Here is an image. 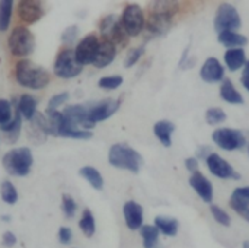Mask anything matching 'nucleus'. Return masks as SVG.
<instances>
[{"label": "nucleus", "instance_id": "obj_4", "mask_svg": "<svg viewBox=\"0 0 249 248\" xmlns=\"http://www.w3.org/2000/svg\"><path fill=\"white\" fill-rule=\"evenodd\" d=\"M34 164V158L29 148H16L10 149L3 156L4 170L15 177H25L29 174L31 167Z\"/></svg>", "mask_w": 249, "mask_h": 248}, {"label": "nucleus", "instance_id": "obj_45", "mask_svg": "<svg viewBox=\"0 0 249 248\" xmlns=\"http://www.w3.org/2000/svg\"><path fill=\"white\" fill-rule=\"evenodd\" d=\"M241 82H242L244 88H245V89H247V91L249 92V79L248 77H242V79H241Z\"/></svg>", "mask_w": 249, "mask_h": 248}, {"label": "nucleus", "instance_id": "obj_38", "mask_svg": "<svg viewBox=\"0 0 249 248\" xmlns=\"http://www.w3.org/2000/svg\"><path fill=\"white\" fill-rule=\"evenodd\" d=\"M67 99H69V94H67V92L57 94V95H54V96L48 101L47 110H50V111H57V108H58L60 105H63Z\"/></svg>", "mask_w": 249, "mask_h": 248}, {"label": "nucleus", "instance_id": "obj_47", "mask_svg": "<svg viewBox=\"0 0 249 248\" xmlns=\"http://www.w3.org/2000/svg\"><path fill=\"white\" fill-rule=\"evenodd\" d=\"M248 153H249V145H248Z\"/></svg>", "mask_w": 249, "mask_h": 248}, {"label": "nucleus", "instance_id": "obj_8", "mask_svg": "<svg viewBox=\"0 0 249 248\" xmlns=\"http://www.w3.org/2000/svg\"><path fill=\"white\" fill-rule=\"evenodd\" d=\"M242 25L241 15L238 9L231 3H223L219 6L216 16H214V29L220 34L225 31H235L239 29Z\"/></svg>", "mask_w": 249, "mask_h": 248}, {"label": "nucleus", "instance_id": "obj_33", "mask_svg": "<svg viewBox=\"0 0 249 248\" xmlns=\"http://www.w3.org/2000/svg\"><path fill=\"white\" fill-rule=\"evenodd\" d=\"M61 209H63V213L67 219H71L74 218L76 215V210H77V205L74 202V199L70 196V194H63L61 197Z\"/></svg>", "mask_w": 249, "mask_h": 248}, {"label": "nucleus", "instance_id": "obj_36", "mask_svg": "<svg viewBox=\"0 0 249 248\" xmlns=\"http://www.w3.org/2000/svg\"><path fill=\"white\" fill-rule=\"evenodd\" d=\"M98 85L102 89H117L118 86L123 85V77L118 76V75H115V76H105V77L99 79Z\"/></svg>", "mask_w": 249, "mask_h": 248}, {"label": "nucleus", "instance_id": "obj_24", "mask_svg": "<svg viewBox=\"0 0 249 248\" xmlns=\"http://www.w3.org/2000/svg\"><path fill=\"white\" fill-rule=\"evenodd\" d=\"M220 96L229 104H244V96L238 92L231 79H223L220 86Z\"/></svg>", "mask_w": 249, "mask_h": 248}, {"label": "nucleus", "instance_id": "obj_1", "mask_svg": "<svg viewBox=\"0 0 249 248\" xmlns=\"http://www.w3.org/2000/svg\"><path fill=\"white\" fill-rule=\"evenodd\" d=\"M178 12V4L174 1H155L150 9L146 29L153 37L165 35L172 26V18Z\"/></svg>", "mask_w": 249, "mask_h": 248}, {"label": "nucleus", "instance_id": "obj_39", "mask_svg": "<svg viewBox=\"0 0 249 248\" xmlns=\"http://www.w3.org/2000/svg\"><path fill=\"white\" fill-rule=\"evenodd\" d=\"M77 32H79V28L76 25H71L69 28H66L61 34V41L66 42V44H70L73 42L76 38H77Z\"/></svg>", "mask_w": 249, "mask_h": 248}, {"label": "nucleus", "instance_id": "obj_18", "mask_svg": "<svg viewBox=\"0 0 249 248\" xmlns=\"http://www.w3.org/2000/svg\"><path fill=\"white\" fill-rule=\"evenodd\" d=\"M115 54H117V47L112 42L102 39L99 42V48H98V54H96V58L93 61V66L98 69L107 67L108 64H111L114 61Z\"/></svg>", "mask_w": 249, "mask_h": 248}, {"label": "nucleus", "instance_id": "obj_31", "mask_svg": "<svg viewBox=\"0 0 249 248\" xmlns=\"http://www.w3.org/2000/svg\"><path fill=\"white\" fill-rule=\"evenodd\" d=\"M1 200L7 205H15L18 202V190L10 181H3L0 187Z\"/></svg>", "mask_w": 249, "mask_h": 248}, {"label": "nucleus", "instance_id": "obj_41", "mask_svg": "<svg viewBox=\"0 0 249 248\" xmlns=\"http://www.w3.org/2000/svg\"><path fill=\"white\" fill-rule=\"evenodd\" d=\"M16 243H18V238H16V235H15L13 232L6 231V232L3 234V237H1V244H3L4 247L12 248L13 246H16Z\"/></svg>", "mask_w": 249, "mask_h": 248}, {"label": "nucleus", "instance_id": "obj_11", "mask_svg": "<svg viewBox=\"0 0 249 248\" xmlns=\"http://www.w3.org/2000/svg\"><path fill=\"white\" fill-rule=\"evenodd\" d=\"M99 38L95 34H89L85 38L80 39V42L77 44L74 54L77 61L83 66V64H93L96 54H98V48H99Z\"/></svg>", "mask_w": 249, "mask_h": 248}, {"label": "nucleus", "instance_id": "obj_12", "mask_svg": "<svg viewBox=\"0 0 249 248\" xmlns=\"http://www.w3.org/2000/svg\"><path fill=\"white\" fill-rule=\"evenodd\" d=\"M121 105V99H104V101H92V107L89 111V121L96 124L99 121L108 120L111 115L117 113Z\"/></svg>", "mask_w": 249, "mask_h": 248}, {"label": "nucleus", "instance_id": "obj_40", "mask_svg": "<svg viewBox=\"0 0 249 248\" xmlns=\"http://www.w3.org/2000/svg\"><path fill=\"white\" fill-rule=\"evenodd\" d=\"M58 241L63 246L71 244V241H73V232H71V229L67 228V227H61L58 229Z\"/></svg>", "mask_w": 249, "mask_h": 248}, {"label": "nucleus", "instance_id": "obj_7", "mask_svg": "<svg viewBox=\"0 0 249 248\" xmlns=\"http://www.w3.org/2000/svg\"><path fill=\"white\" fill-rule=\"evenodd\" d=\"M83 70V66L77 61L74 50L71 48H66L61 50L60 54L55 58L54 63V73L61 77V79H71L76 77L77 75H80Z\"/></svg>", "mask_w": 249, "mask_h": 248}, {"label": "nucleus", "instance_id": "obj_21", "mask_svg": "<svg viewBox=\"0 0 249 248\" xmlns=\"http://www.w3.org/2000/svg\"><path fill=\"white\" fill-rule=\"evenodd\" d=\"M225 63L231 72H236L241 67H245L247 64V57L245 51L242 48H231L226 50L225 53Z\"/></svg>", "mask_w": 249, "mask_h": 248}, {"label": "nucleus", "instance_id": "obj_28", "mask_svg": "<svg viewBox=\"0 0 249 248\" xmlns=\"http://www.w3.org/2000/svg\"><path fill=\"white\" fill-rule=\"evenodd\" d=\"M140 234L143 238V247L156 248L159 241V229L155 225H143L140 228Z\"/></svg>", "mask_w": 249, "mask_h": 248}, {"label": "nucleus", "instance_id": "obj_13", "mask_svg": "<svg viewBox=\"0 0 249 248\" xmlns=\"http://www.w3.org/2000/svg\"><path fill=\"white\" fill-rule=\"evenodd\" d=\"M206 162H207L210 172L213 175H216L217 178H222V180H229V178L238 180V178H241V175L233 170V167L226 159H223L219 153L212 152L206 158Z\"/></svg>", "mask_w": 249, "mask_h": 248}, {"label": "nucleus", "instance_id": "obj_29", "mask_svg": "<svg viewBox=\"0 0 249 248\" xmlns=\"http://www.w3.org/2000/svg\"><path fill=\"white\" fill-rule=\"evenodd\" d=\"M231 208L239 215L242 216L247 222H249V200L242 197V196H238V194H232L231 197Z\"/></svg>", "mask_w": 249, "mask_h": 248}, {"label": "nucleus", "instance_id": "obj_34", "mask_svg": "<svg viewBox=\"0 0 249 248\" xmlns=\"http://www.w3.org/2000/svg\"><path fill=\"white\" fill-rule=\"evenodd\" d=\"M13 107L12 102L7 99H0V127L9 124L13 118Z\"/></svg>", "mask_w": 249, "mask_h": 248}, {"label": "nucleus", "instance_id": "obj_42", "mask_svg": "<svg viewBox=\"0 0 249 248\" xmlns=\"http://www.w3.org/2000/svg\"><path fill=\"white\" fill-rule=\"evenodd\" d=\"M185 168L193 174L197 172L198 171V159L197 158H187L185 159Z\"/></svg>", "mask_w": 249, "mask_h": 248}, {"label": "nucleus", "instance_id": "obj_16", "mask_svg": "<svg viewBox=\"0 0 249 248\" xmlns=\"http://www.w3.org/2000/svg\"><path fill=\"white\" fill-rule=\"evenodd\" d=\"M190 186L196 190V193L204 200V202H207V203H212V200H213V186H212V183H210V180L206 177V175H203L200 171H197V172H194V174H191V177H190Z\"/></svg>", "mask_w": 249, "mask_h": 248}, {"label": "nucleus", "instance_id": "obj_6", "mask_svg": "<svg viewBox=\"0 0 249 248\" xmlns=\"http://www.w3.org/2000/svg\"><path fill=\"white\" fill-rule=\"evenodd\" d=\"M99 31L104 37V39L112 42L114 45L125 47L128 42V35L124 31V26L121 23V18H117L115 15L105 16L99 23Z\"/></svg>", "mask_w": 249, "mask_h": 248}, {"label": "nucleus", "instance_id": "obj_27", "mask_svg": "<svg viewBox=\"0 0 249 248\" xmlns=\"http://www.w3.org/2000/svg\"><path fill=\"white\" fill-rule=\"evenodd\" d=\"M79 228L80 231L83 232V235L86 238H92L95 235V231H96V224H95V218H93V213L89 210V209H85L83 213H82V218L79 221Z\"/></svg>", "mask_w": 249, "mask_h": 248}, {"label": "nucleus", "instance_id": "obj_10", "mask_svg": "<svg viewBox=\"0 0 249 248\" xmlns=\"http://www.w3.org/2000/svg\"><path fill=\"white\" fill-rule=\"evenodd\" d=\"M213 142L225 151H236L247 145L245 134L241 130L229 129V127H222L214 130Z\"/></svg>", "mask_w": 249, "mask_h": 248}, {"label": "nucleus", "instance_id": "obj_17", "mask_svg": "<svg viewBox=\"0 0 249 248\" xmlns=\"http://www.w3.org/2000/svg\"><path fill=\"white\" fill-rule=\"evenodd\" d=\"M123 213L128 229L136 231L143 227V208L137 202H127L123 208Z\"/></svg>", "mask_w": 249, "mask_h": 248}, {"label": "nucleus", "instance_id": "obj_32", "mask_svg": "<svg viewBox=\"0 0 249 248\" xmlns=\"http://www.w3.org/2000/svg\"><path fill=\"white\" fill-rule=\"evenodd\" d=\"M206 121L210 126L220 124V123L226 121V113L219 107H212L206 111Z\"/></svg>", "mask_w": 249, "mask_h": 248}, {"label": "nucleus", "instance_id": "obj_44", "mask_svg": "<svg viewBox=\"0 0 249 248\" xmlns=\"http://www.w3.org/2000/svg\"><path fill=\"white\" fill-rule=\"evenodd\" d=\"M242 77H248L249 79V61H247L245 67H244V73H242Z\"/></svg>", "mask_w": 249, "mask_h": 248}, {"label": "nucleus", "instance_id": "obj_23", "mask_svg": "<svg viewBox=\"0 0 249 248\" xmlns=\"http://www.w3.org/2000/svg\"><path fill=\"white\" fill-rule=\"evenodd\" d=\"M0 129H1V132L4 133V140H6L7 143H15V142L19 139L20 129H22V115L19 114L18 108H16V113H15L13 120H12L9 124L0 127Z\"/></svg>", "mask_w": 249, "mask_h": 248}, {"label": "nucleus", "instance_id": "obj_26", "mask_svg": "<svg viewBox=\"0 0 249 248\" xmlns=\"http://www.w3.org/2000/svg\"><path fill=\"white\" fill-rule=\"evenodd\" d=\"M79 174L95 189V190H102L104 187V178L101 175V172L93 168V167H83L79 170Z\"/></svg>", "mask_w": 249, "mask_h": 248}, {"label": "nucleus", "instance_id": "obj_22", "mask_svg": "<svg viewBox=\"0 0 249 248\" xmlns=\"http://www.w3.org/2000/svg\"><path fill=\"white\" fill-rule=\"evenodd\" d=\"M219 42L225 47L231 48H241L248 44V38L235 31H225L219 34Z\"/></svg>", "mask_w": 249, "mask_h": 248}, {"label": "nucleus", "instance_id": "obj_5", "mask_svg": "<svg viewBox=\"0 0 249 248\" xmlns=\"http://www.w3.org/2000/svg\"><path fill=\"white\" fill-rule=\"evenodd\" d=\"M7 41L10 53L16 57H26L35 48V37L26 26H16Z\"/></svg>", "mask_w": 249, "mask_h": 248}, {"label": "nucleus", "instance_id": "obj_35", "mask_svg": "<svg viewBox=\"0 0 249 248\" xmlns=\"http://www.w3.org/2000/svg\"><path fill=\"white\" fill-rule=\"evenodd\" d=\"M210 212L213 215V218L216 219V222H219L220 225L223 227H231V216L226 213V210H223L222 208L216 206V205H212L210 206Z\"/></svg>", "mask_w": 249, "mask_h": 248}, {"label": "nucleus", "instance_id": "obj_20", "mask_svg": "<svg viewBox=\"0 0 249 248\" xmlns=\"http://www.w3.org/2000/svg\"><path fill=\"white\" fill-rule=\"evenodd\" d=\"M36 105H38V101L29 95V94H23L19 96V101H18V111L19 114L28 120V121H32L34 117L36 115Z\"/></svg>", "mask_w": 249, "mask_h": 248}, {"label": "nucleus", "instance_id": "obj_43", "mask_svg": "<svg viewBox=\"0 0 249 248\" xmlns=\"http://www.w3.org/2000/svg\"><path fill=\"white\" fill-rule=\"evenodd\" d=\"M233 193L238 194V196H242V197H245V199L249 200V186H247V187H238V189H235Z\"/></svg>", "mask_w": 249, "mask_h": 248}, {"label": "nucleus", "instance_id": "obj_25", "mask_svg": "<svg viewBox=\"0 0 249 248\" xmlns=\"http://www.w3.org/2000/svg\"><path fill=\"white\" fill-rule=\"evenodd\" d=\"M155 227L166 237H175L179 229V222L174 218L166 216H156L155 218Z\"/></svg>", "mask_w": 249, "mask_h": 248}, {"label": "nucleus", "instance_id": "obj_30", "mask_svg": "<svg viewBox=\"0 0 249 248\" xmlns=\"http://www.w3.org/2000/svg\"><path fill=\"white\" fill-rule=\"evenodd\" d=\"M12 10H13V1L12 0H1L0 1V32H4L12 19Z\"/></svg>", "mask_w": 249, "mask_h": 248}, {"label": "nucleus", "instance_id": "obj_2", "mask_svg": "<svg viewBox=\"0 0 249 248\" xmlns=\"http://www.w3.org/2000/svg\"><path fill=\"white\" fill-rule=\"evenodd\" d=\"M15 76L19 85L31 89H42L50 83L48 72L29 60H20L16 63Z\"/></svg>", "mask_w": 249, "mask_h": 248}, {"label": "nucleus", "instance_id": "obj_37", "mask_svg": "<svg viewBox=\"0 0 249 248\" xmlns=\"http://www.w3.org/2000/svg\"><path fill=\"white\" fill-rule=\"evenodd\" d=\"M144 45H140V47H137V48H133V50H130V53L127 54V57H125V61H124V64H125V67H133L139 60H140V57L144 54Z\"/></svg>", "mask_w": 249, "mask_h": 248}, {"label": "nucleus", "instance_id": "obj_9", "mask_svg": "<svg viewBox=\"0 0 249 248\" xmlns=\"http://www.w3.org/2000/svg\"><path fill=\"white\" fill-rule=\"evenodd\" d=\"M121 23L128 37H137L146 28L144 12L139 4H127L121 15Z\"/></svg>", "mask_w": 249, "mask_h": 248}, {"label": "nucleus", "instance_id": "obj_15", "mask_svg": "<svg viewBox=\"0 0 249 248\" xmlns=\"http://www.w3.org/2000/svg\"><path fill=\"white\" fill-rule=\"evenodd\" d=\"M200 76L204 82L207 83H217V82H223L225 77V67L222 66V63L216 58V57H209L204 64L201 66L200 70Z\"/></svg>", "mask_w": 249, "mask_h": 248}, {"label": "nucleus", "instance_id": "obj_3", "mask_svg": "<svg viewBox=\"0 0 249 248\" xmlns=\"http://www.w3.org/2000/svg\"><path fill=\"white\" fill-rule=\"evenodd\" d=\"M108 161L112 167L120 170H127L137 174L143 165L142 155L124 143H115L111 146L108 153Z\"/></svg>", "mask_w": 249, "mask_h": 248}, {"label": "nucleus", "instance_id": "obj_14", "mask_svg": "<svg viewBox=\"0 0 249 248\" xmlns=\"http://www.w3.org/2000/svg\"><path fill=\"white\" fill-rule=\"evenodd\" d=\"M44 7L41 1L36 0H23L18 6V15L25 23H35L44 16Z\"/></svg>", "mask_w": 249, "mask_h": 248}, {"label": "nucleus", "instance_id": "obj_46", "mask_svg": "<svg viewBox=\"0 0 249 248\" xmlns=\"http://www.w3.org/2000/svg\"><path fill=\"white\" fill-rule=\"evenodd\" d=\"M244 248H249V240H248V241H245V243H244Z\"/></svg>", "mask_w": 249, "mask_h": 248}, {"label": "nucleus", "instance_id": "obj_19", "mask_svg": "<svg viewBox=\"0 0 249 248\" xmlns=\"http://www.w3.org/2000/svg\"><path fill=\"white\" fill-rule=\"evenodd\" d=\"M174 130H175V124H174L172 121H168V120H160V121L155 123V126H153V133H155V136L159 139V142H160L165 148H171Z\"/></svg>", "mask_w": 249, "mask_h": 248}]
</instances>
